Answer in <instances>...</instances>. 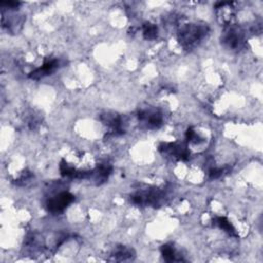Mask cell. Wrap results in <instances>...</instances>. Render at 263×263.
Segmentation results:
<instances>
[{
	"label": "cell",
	"instance_id": "5b68a950",
	"mask_svg": "<svg viewBox=\"0 0 263 263\" xmlns=\"http://www.w3.org/2000/svg\"><path fill=\"white\" fill-rule=\"evenodd\" d=\"M74 199L75 196L72 193L68 191L60 192L46 200L47 211L52 215H60L74 201Z\"/></svg>",
	"mask_w": 263,
	"mask_h": 263
},
{
	"label": "cell",
	"instance_id": "4fadbf2b",
	"mask_svg": "<svg viewBox=\"0 0 263 263\" xmlns=\"http://www.w3.org/2000/svg\"><path fill=\"white\" fill-rule=\"evenodd\" d=\"M142 32H143V36L146 40H153L158 35V28L155 24L146 22L143 24Z\"/></svg>",
	"mask_w": 263,
	"mask_h": 263
},
{
	"label": "cell",
	"instance_id": "8992f818",
	"mask_svg": "<svg viewBox=\"0 0 263 263\" xmlns=\"http://www.w3.org/2000/svg\"><path fill=\"white\" fill-rule=\"evenodd\" d=\"M101 121L108 128L110 136H120L124 134L122 117L114 112H105L100 116Z\"/></svg>",
	"mask_w": 263,
	"mask_h": 263
},
{
	"label": "cell",
	"instance_id": "8fae6325",
	"mask_svg": "<svg viewBox=\"0 0 263 263\" xmlns=\"http://www.w3.org/2000/svg\"><path fill=\"white\" fill-rule=\"evenodd\" d=\"M110 260L112 261H126L132 260L135 257V251L132 248L125 246H118L110 255Z\"/></svg>",
	"mask_w": 263,
	"mask_h": 263
},
{
	"label": "cell",
	"instance_id": "6da1fadb",
	"mask_svg": "<svg viewBox=\"0 0 263 263\" xmlns=\"http://www.w3.org/2000/svg\"><path fill=\"white\" fill-rule=\"evenodd\" d=\"M210 29L206 24H185L178 30V41L184 49L192 50L206 37Z\"/></svg>",
	"mask_w": 263,
	"mask_h": 263
},
{
	"label": "cell",
	"instance_id": "30bf717a",
	"mask_svg": "<svg viewBox=\"0 0 263 263\" xmlns=\"http://www.w3.org/2000/svg\"><path fill=\"white\" fill-rule=\"evenodd\" d=\"M161 256L166 262H181L185 261L183 256L175 249V247L171 243H165L160 248Z\"/></svg>",
	"mask_w": 263,
	"mask_h": 263
},
{
	"label": "cell",
	"instance_id": "52a82bcc",
	"mask_svg": "<svg viewBox=\"0 0 263 263\" xmlns=\"http://www.w3.org/2000/svg\"><path fill=\"white\" fill-rule=\"evenodd\" d=\"M158 150L163 154L179 160H186L189 158L190 152L186 145L181 143H162Z\"/></svg>",
	"mask_w": 263,
	"mask_h": 263
},
{
	"label": "cell",
	"instance_id": "9c48e42d",
	"mask_svg": "<svg viewBox=\"0 0 263 263\" xmlns=\"http://www.w3.org/2000/svg\"><path fill=\"white\" fill-rule=\"evenodd\" d=\"M111 172L112 165L109 162H101L100 164L97 165L96 168L92 170V175L90 178H92V180L96 181L98 185H100L107 181V179L111 175Z\"/></svg>",
	"mask_w": 263,
	"mask_h": 263
},
{
	"label": "cell",
	"instance_id": "277c9868",
	"mask_svg": "<svg viewBox=\"0 0 263 263\" xmlns=\"http://www.w3.org/2000/svg\"><path fill=\"white\" fill-rule=\"evenodd\" d=\"M139 122L148 129H157L163 123L162 112L155 107H147L137 113Z\"/></svg>",
	"mask_w": 263,
	"mask_h": 263
},
{
	"label": "cell",
	"instance_id": "3957f363",
	"mask_svg": "<svg viewBox=\"0 0 263 263\" xmlns=\"http://www.w3.org/2000/svg\"><path fill=\"white\" fill-rule=\"evenodd\" d=\"M246 31L236 25H228L221 34L222 45L231 51H239L246 46Z\"/></svg>",
	"mask_w": 263,
	"mask_h": 263
},
{
	"label": "cell",
	"instance_id": "7c38bea8",
	"mask_svg": "<svg viewBox=\"0 0 263 263\" xmlns=\"http://www.w3.org/2000/svg\"><path fill=\"white\" fill-rule=\"evenodd\" d=\"M215 224L218 225L219 228H221L222 230H224L225 232H227L229 235L231 236H237L236 230L233 227V225L228 221L227 218L225 217H217L215 219Z\"/></svg>",
	"mask_w": 263,
	"mask_h": 263
},
{
	"label": "cell",
	"instance_id": "ba28073f",
	"mask_svg": "<svg viewBox=\"0 0 263 263\" xmlns=\"http://www.w3.org/2000/svg\"><path fill=\"white\" fill-rule=\"evenodd\" d=\"M59 65H60V62L58 59H55V58L47 59L44 61L42 66H40L39 68L30 72L28 76H29V78H31L33 80L41 79L45 76L51 75L59 68Z\"/></svg>",
	"mask_w": 263,
	"mask_h": 263
},
{
	"label": "cell",
	"instance_id": "5bb4252c",
	"mask_svg": "<svg viewBox=\"0 0 263 263\" xmlns=\"http://www.w3.org/2000/svg\"><path fill=\"white\" fill-rule=\"evenodd\" d=\"M225 173H227V168L225 167H211L209 171V177L210 179H218Z\"/></svg>",
	"mask_w": 263,
	"mask_h": 263
},
{
	"label": "cell",
	"instance_id": "7a4b0ae2",
	"mask_svg": "<svg viewBox=\"0 0 263 263\" xmlns=\"http://www.w3.org/2000/svg\"><path fill=\"white\" fill-rule=\"evenodd\" d=\"M165 188L149 187L146 189H140L130 195L133 203L140 206H159L166 198Z\"/></svg>",
	"mask_w": 263,
	"mask_h": 263
}]
</instances>
